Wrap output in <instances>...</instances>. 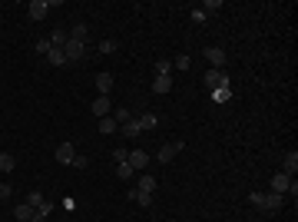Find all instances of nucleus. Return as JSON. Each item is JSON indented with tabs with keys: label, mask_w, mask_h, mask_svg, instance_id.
<instances>
[{
	"label": "nucleus",
	"mask_w": 298,
	"mask_h": 222,
	"mask_svg": "<svg viewBox=\"0 0 298 222\" xmlns=\"http://www.w3.org/2000/svg\"><path fill=\"white\" fill-rule=\"evenodd\" d=\"M248 199H252V205H259V209H268V212H279L281 209V196L279 192H248Z\"/></svg>",
	"instance_id": "obj_1"
},
{
	"label": "nucleus",
	"mask_w": 298,
	"mask_h": 222,
	"mask_svg": "<svg viewBox=\"0 0 298 222\" xmlns=\"http://www.w3.org/2000/svg\"><path fill=\"white\" fill-rule=\"evenodd\" d=\"M83 53H86V43H83V40H66V43H63V56H66V67H70V63H80V60H83Z\"/></svg>",
	"instance_id": "obj_2"
},
{
	"label": "nucleus",
	"mask_w": 298,
	"mask_h": 222,
	"mask_svg": "<svg viewBox=\"0 0 298 222\" xmlns=\"http://www.w3.org/2000/svg\"><path fill=\"white\" fill-rule=\"evenodd\" d=\"M205 86L209 90H222V86H229V76H225V70H205Z\"/></svg>",
	"instance_id": "obj_3"
},
{
	"label": "nucleus",
	"mask_w": 298,
	"mask_h": 222,
	"mask_svg": "<svg viewBox=\"0 0 298 222\" xmlns=\"http://www.w3.org/2000/svg\"><path fill=\"white\" fill-rule=\"evenodd\" d=\"M182 146H186L182 139H176V143H166V146H159V153H156V159H159V163H172V159H176V153H179Z\"/></svg>",
	"instance_id": "obj_4"
},
{
	"label": "nucleus",
	"mask_w": 298,
	"mask_h": 222,
	"mask_svg": "<svg viewBox=\"0 0 298 222\" xmlns=\"http://www.w3.org/2000/svg\"><path fill=\"white\" fill-rule=\"evenodd\" d=\"M205 60L212 63V70H222L225 67V50L222 47H205Z\"/></svg>",
	"instance_id": "obj_5"
},
{
	"label": "nucleus",
	"mask_w": 298,
	"mask_h": 222,
	"mask_svg": "<svg viewBox=\"0 0 298 222\" xmlns=\"http://www.w3.org/2000/svg\"><path fill=\"white\" fill-rule=\"evenodd\" d=\"M56 163H63V166H70V163H73V156H76V149H73V143H60V146H56Z\"/></svg>",
	"instance_id": "obj_6"
},
{
	"label": "nucleus",
	"mask_w": 298,
	"mask_h": 222,
	"mask_svg": "<svg viewBox=\"0 0 298 222\" xmlns=\"http://www.w3.org/2000/svg\"><path fill=\"white\" fill-rule=\"evenodd\" d=\"M126 163H130L132 169H146L149 166V153L146 149H132L130 156H126Z\"/></svg>",
	"instance_id": "obj_7"
},
{
	"label": "nucleus",
	"mask_w": 298,
	"mask_h": 222,
	"mask_svg": "<svg viewBox=\"0 0 298 222\" xmlns=\"http://www.w3.org/2000/svg\"><path fill=\"white\" fill-rule=\"evenodd\" d=\"M47 10H50V3H47V0H30V7H27L30 20H43V17H47Z\"/></svg>",
	"instance_id": "obj_8"
},
{
	"label": "nucleus",
	"mask_w": 298,
	"mask_h": 222,
	"mask_svg": "<svg viewBox=\"0 0 298 222\" xmlns=\"http://www.w3.org/2000/svg\"><path fill=\"white\" fill-rule=\"evenodd\" d=\"M281 172L295 179V172H298V153H295V149H292V153H285V159H281Z\"/></svg>",
	"instance_id": "obj_9"
},
{
	"label": "nucleus",
	"mask_w": 298,
	"mask_h": 222,
	"mask_svg": "<svg viewBox=\"0 0 298 222\" xmlns=\"http://www.w3.org/2000/svg\"><path fill=\"white\" fill-rule=\"evenodd\" d=\"M90 110H93V116H99V120H103V116H110V113H113V106H110V96H96Z\"/></svg>",
	"instance_id": "obj_10"
},
{
	"label": "nucleus",
	"mask_w": 298,
	"mask_h": 222,
	"mask_svg": "<svg viewBox=\"0 0 298 222\" xmlns=\"http://www.w3.org/2000/svg\"><path fill=\"white\" fill-rule=\"evenodd\" d=\"M172 90V73H156L152 80V93H169Z\"/></svg>",
	"instance_id": "obj_11"
},
{
	"label": "nucleus",
	"mask_w": 298,
	"mask_h": 222,
	"mask_svg": "<svg viewBox=\"0 0 298 222\" xmlns=\"http://www.w3.org/2000/svg\"><path fill=\"white\" fill-rule=\"evenodd\" d=\"M288 186H292V176H285V172H279V176L272 179V192H279V196H285V192H288Z\"/></svg>",
	"instance_id": "obj_12"
},
{
	"label": "nucleus",
	"mask_w": 298,
	"mask_h": 222,
	"mask_svg": "<svg viewBox=\"0 0 298 222\" xmlns=\"http://www.w3.org/2000/svg\"><path fill=\"white\" fill-rule=\"evenodd\" d=\"M96 90H99V96H110V90H113V76H110V73H96Z\"/></svg>",
	"instance_id": "obj_13"
},
{
	"label": "nucleus",
	"mask_w": 298,
	"mask_h": 222,
	"mask_svg": "<svg viewBox=\"0 0 298 222\" xmlns=\"http://www.w3.org/2000/svg\"><path fill=\"white\" fill-rule=\"evenodd\" d=\"M14 216H17L20 222H30V219H33V216H37V209H33V205H27V203H23V205H17V209H14Z\"/></svg>",
	"instance_id": "obj_14"
},
{
	"label": "nucleus",
	"mask_w": 298,
	"mask_h": 222,
	"mask_svg": "<svg viewBox=\"0 0 298 222\" xmlns=\"http://www.w3.org/2000/svg\"><path fill=\"white\" fill-rule=\"evenodd\" d=\"M136 192H146V196H152V192H156V179H152V176H139Z\"/></svg>",
	"instance_id": "obj_15"
},
{
	"label": "nucleus",
	"mask_w": 298,
	"mask_h": 222,
	"mask_svg": "<svg viewBox=\"0 0 298 222\" xmlns=\"http://www.w3.org/2000/svg\"><path fill=\"white\" fill-rule=\"evenodd\" d=\"M119 133H123V136H139V133H143V126H139V120L132 116L130 123H123V126H119Z\"/></svg>",
	"instance_id": "obj_16"
},
{
	"label": "nucleus",
	"mask_w": 298,
	"mask_h": 222,
	"mask_svg": "<svg viewBox=\"0 0 298 222\" xmlns=\"http://www.w3.org/2000/svg\"><path fill=\"white\" fill-rule=\"evenodd\" d=\"M47 40H50V47H60V50H63V43L70 40V34H66V30H53Z\"/></svg>",
	"instance_id": "obj_17"
},
{
	"label": "nucleus",
	"mask_w": 298,
	"mask_h": 222,
	"mask_svg": "<svg viewBox=\"0 0 298 222\" xmlns=\"http://www.w3.org/2000/svg\"><path fill=\"white\" fill-rule=\"evenodd\" d=\"M116 130H119V126H116L113 116H103V120H99V133H103V136H110V133H116Z\"/></svg>",
	"instance_id": "obj_18"
},
{
	"label": "nucleus",
	"mask_w": 298,
	"mask_h": 222,
	"mask_svg": "<svg viewBox=\"0 0 298 222\" xmlns=\"http://www.w3.org/2000/svg\"><path fill=\"white\" fill-rule=\"evenodd\" d=\"M50 63H53V67H66V56H63V50H60V47H50Z\"/></svg>",
	"instance_id": "obj_19"
},
{
	"label": "nucleus",
	"mask_w": 298,
	"mask_h": 222,
	"mask_svg": "<svg viewBox=\"0 0 298 222\" xmlns=\"http://www.w3.org/2000/svg\"><path fill=\"white\" fill-rule=\"evenodd\" d=\"M156 123H159L156 113H143V116H139V126H143V130H156Z\"/></svg>",
	"instance_id": "obj_20"
},
{
	"label": "nucleus",
	"mask_w": 298,
	"mask_h": 222,
	"mask_svg": "<svg viewBox=\"0 0 298 222\" xmlns=\"http://www.w3.org/2000/svg\"><path fill=\"white\" fill-rule=\"evenodd\" d=\"M14 166H17V159H14L10 153H0V172H10Z\"/></svg>",
	"instance_id": "obj_21"
},
{
	"label": "nucleus",
	"mask_w": 298,
	"mask_h": 222,
	"mask_svg": "<svg viewBox=\"0 0 298 222\" xmlns=\"http://www.w3.org/2000/svg\"><path fill=\"white\" fill-rule=\"evenodd\" d=\"M132 172H136V169H132L130 163H116V176H119V179H132Z\"/></svg>",
	"instance_id": "obj_22"
},
{
	"label": "nucleus",
	"mask_w": 298,
	"mask_h": 222,
	"mask_svg": "<svg viewBox=\"0 0 298 222\" xmlns=\"http://www.w3.org/2000/svg\"><path fill=\"white\" fill-rule=\"evenodd\" d=\"M229 96H232V86H222V90H212V100H215V103H229Z\"/></svg>",
	"instance_id": "obj_23"
},
{
	"label": "nucleus",
	"mask_w": 298,
	"mask_h": 222,
	"mask_svg": "<svg viewBox=\"0 0 298 222\" xmlns=\"http://www.w3.org/2000/svg\"><path fill=\"white\" fill-rule=\"evenodd\" d=\"M110 116L116 120V126H123V123H130V120H132V113H130V110H116V113H110Z\"/></svg>",
	"instance_id": "obj_24"
},
{
	"label": "nucleus",
	"mask_w": 298,
	"mask_h": 222,
	"mask_svg": "<svg viewBox=\"0 0 298 222\" xmlns=\"http://www.w3.org/2000/svg\"><path fill=\"white\" fill-rule=\"evenodd\" d=\"M116 50H119L116 40H99V53H116Z\"/></svg>",
	"instance_id": "obj_25"
},
{
	"label": "nucleus",
	"mask_w": 298,
	"mask_h": 222,
	"mask_svg": "<svg viewBox=\"0 0 298 222\" xmlns=\"http://www.w3.org/2000/svg\"><path fill=\"white\" fill-rule=\"evenodd\" d=\"M43 203H47V199H43V192H30V196H27V205H33V209H40Z\"/></svg>",
	"instance_id": "obj_26"
},
{
	"label": "nucleus",
	"mask_w": 298,
	"mask_h": 222,
	"mask_svg": "<svg viewBox=\"0 0 298 222\" xmlns=\"http://www.w3.org/2000/svg\"><path fill=\"white\" fill-rule=\"evenodd\" d=\"M70 37H73V40H83V43H86V27H83V23H76L73 30H70Z\"/></svg>",
	"instance_id": "obj_27"
},
{
	"label": "nucleus",
	"mask_w": 298,
	"mask_h": 222,
	"mask_svg": "<svg viewBox=\"0 0 298 222\" xmlns=\"http://www.w3.org/2000/svg\"><path fill=\"white\" fill-rule=\"evenodd\" d=\"M130 199H136L139 205H152V196H146V192H130Z\"/></svg>",
	"instance_id": "obj_28"
},
{
	"label": "nucleus",
	"mask_w": 298,
	"mask_h": 222,
	"mask_svg": "<svg viewBox=\"0 0 298 222\" xmlns=\"http://www.w3.org/2000/svg\"><path fill=\"white\" fill-rule=\"evenodd\" d=\"M126 156H130V149H126V146H116V149H113V159H116V163H126Z\"/></svg>",
	"instance_id": "obj_29"
},
{
	"label": "nucleus",
	"mask_w": 298,
	"mask_h": 222,
	"mask_svg": "<svg viewBox=\"0 0 298 222\" xmlns=\"http://www.w3.org/2000/svg\"><path fill=\"white\" fill-rule=\"evenodd\" d=\"M156 73H172V60H159V63H156Z\"/></svg>",
	"instance_id": "obj_30"
},
{
	"label": "nucleus",
	"mask_w": 298,
	"mask_h": 222,
	"mask_svg": "<svg viewBox=\"0 0 298 222\" xmlns=\"http://www.w3.org/2000/svg\"><path fill=\"white\" fill-rule=\"evenodd\" d=\"M172 67H176V70H189V56H186V53L176 56V60H172Z\"/></svg>",
	"instance_id": "obj_31"
},
{
	"label": "nucleus",
	"mask_w": 298,
	"mask_h": 222,
	"mask_svg": "<svg viewBox=\"0 0 298 222\" xmlns=\"http://www.w3.org/2000/svg\"><path fill=\"white\" fill-rule=\"evenodd\" d=\"M37 53H50V40H47V37L37 40Z\"/></svg>",
	"instance_id": "obj_32"
},
{
	"label": "nucleus",
	"mask_w": 298,
	"mask_h": 222,
	"mask_svg": "<svg viewBox=\"0 0 298 222\" xmlns=\"http://www.w3.org/2000/svg\"><path fill=\"white\" fill-rule=\"evenodd\" d=\"M70 166H73V169H83V166H86V156H80V153H76V156H73V163H70Z\"/></svg>",
	"instance_id": "obj_33"
},
{
	"label": "nucleus",
	"mask_w": 298,
	"mask_h": 222,
	"mask_svg": "<svg viewBox=\"0 0 298 222\" xmlns=\"http://www.w3.org/2000/svg\"><path fill=\"white\" fill-rule=\"evenodd\" d=\"M10 192H14L10 186H7V183H0V199H3V196H10Z\"/></svg>",
	"instance_id": "obj_34"
},
{
	"label": "nucleus",
	"mask_w": 298,
	"mask_h": 222,
	"mask_svg": "<svg viewBox=\"0 0 298 222\" xmlns=\"http://www.w3.org/2000/svg\"><path fill=\"white\" fill-rule=\"evenodd\" d=\"M47 219H50V216H40V212H37V216H33L30 222H47Z\"/></svg>",
	"instance_id": "obj_35"
}]
</instances>
